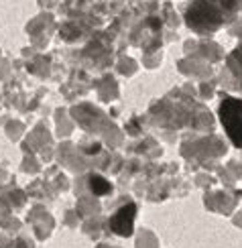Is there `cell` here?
Wrapping results in <instances>:
<instances>
[{
    "label": "cell",
    "instance_id": "cell-2",
    "mask_svg": "<svg viewBox=\"0 0 242 248\" xmlns=\"http://www.w3.org/2000/svg\"><path fill=\"white\" fill-rule=\"evenodd\" d=\"M134 205L129 203V205H124V208L114 216V218L110 220V228L114 232H118V234H130L132 232V220H134Z\"/></svg>",
    "mask_w": 242,
    "mask_h": 248
},
{
    "label": "cell",
    "instance_id": "cell-1",
    "mask_svg": "<svg viewBox=\"0 0 242 248\" xmlns=\"http://www.w3.org/2000/svg\"><path fill=\"white\" fill-rule=\"evenodd\" d=\"M220 118L234 144L242 147V102L228 98L220 106Z\"/></svg>",
    "mask_w": 242,
    "mask_h": 248
},
{
    "label": "cell",
    "instance_id": "cell-3",
    "mask_svg": "<svg viewBox=\"0 0 242 248\" xmlns=\"http://www.w3.org/2000/svg\"><path fill=\"white\" fill-rule=\"evenodd\" d=\"M90 185L94 187V191H96V193H100V195L108 193V189H110L108 181H104V179H100V177H92V179H90Z\"/></svg>",
    "mask_w": 242,
    "mask_h": 248
}]
</instances>
